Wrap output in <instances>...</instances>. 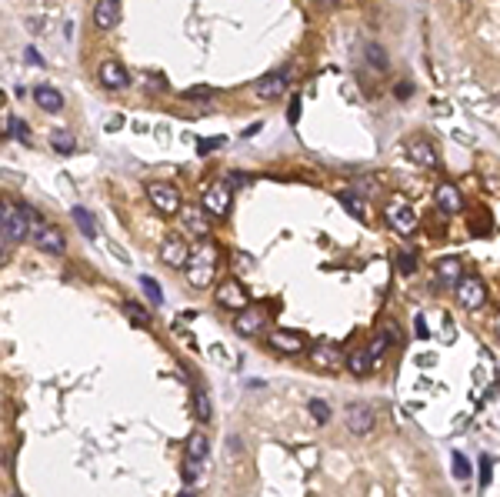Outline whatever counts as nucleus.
<instances>
[{"instance_id": "1", "label": "nucleus", "mask_w": 500, "mask_h": 497, "mask_svg": "<svg viewBox=\"0 0 500 497\" xmlns=\"http://www.w3.org/2000/svg\"><path fill=\"white\" fill-rule=\"evenodd\" d=\"M220 267V247L213 241H200L190 251V264H187V281L190 287H211Z\"/></svg>"}, {"instance_id": "2", "label": "nucleus", "mask_w": 500, "mask_h": 497, "mask_svg": "<svg viewBox=\"0 0 500 497\" xmlns=\"http://www.w3.org/2000/svg\"><path fill=\"white\" fill-rule=\"evenodd\" d=\"M0 214H3V247L24 241V237L31 234V221H27L24 207H10V204H3Z\"/></svg>"}, {"instance_id": "3", "label": "nucleus", "mask_w": 500, "mask_h": 497, "mask_svg": "<svg viewBox=\"0 0 500 497\" xmlns=\"http://www.w3.org/2000/svg\"><path fill=\"white\" fill-rule=\"evenodd\" d=\"M217 304L224 307V311H234V314H241L250 307V297H247V290L237 277H224L220 284H217Z\"/></svg>"}, {"instance_id": "4", "label": "nucleus", "mask_w": 500, "mask_h": 497, "mask_svg": "<svg viewBox=\"0 0 500 497\" xmlns=\"http://www.w3.org/2000/svg\"><path fill=\"white\" fill-rule=\"evenodd\" d=\"M230 200H234V187L227 184V177L224 181H213L207 191H204V197H200V207L207 214H213V217H224V214L230 211Z\"/></svg>"}, {"instance_id": "5", "label": "nucleus", "mask_w": 500, "mask_h": 497, "mask_svg": "<svg viewBox=\"0 0 500 497\" xmlns=\"http://www.w3.org/2000/svg\"><path fill=\"white\" fill-rule=\"evenodd\" d=\"M147 197H151V204H153V207H157L160 214H181V211H183L181 191H177L174 184H164V181L147 184Z\"/></svg>"}, {"instance_id": "6", "label": "nucleus", "mask_w": 500, "mask_h": 497, "mask_svg": "<svg viewBox=\"0 0 500 497\" xmlns=\"http://www.w3.org/2000/svg\"><path fill=\"white\" fill-rule=\"evenodd\" d=\"M457 301L464 304L467 311H480L487 304V287L484 281H477V277H464L460 284H457Z\"/></svg>"}, {"instance_id": "7", "label": "nucleus", "mask_w": 500, "mask_h": 497, "mask_svg": "<svg viewBox=\"0 0 500 497\" xmlns=\"http://www.w3.org/2000/svg\"><path fill=\"white\" fill-rule=\"evenodd\" d=\"M264 324H267V314H264V307H247L241 314L234 317V331L241 334V337H254V334L264 331Z\"/></svg>"}, {"instance_id": "8", "label": "nucleus", "mask_w": 500, "mask_h": 497, "mask_svg": "<svg viewBox=\"0 0 500 497\" xmlns=\"http://www.w3.org/2000/svg\"><path fill=\"white\" fill-rule=\"evenodd\" d=\"M387 224L394 227L397 234H414V227H417V214H414V207H407L404 200H394V204L387 207Z\"/></svg>"}, {"instance_id": "9", "label": "nucleus", "mask_w": 500, "mask_h": 497, "mask_svg": "<svg viewBox=\"0 0 500 497\" xmlns=\"http://www.w3.org/2000/svg\"><path fill=\"white\" fill-rule=\"evenodd\" d=\"M97 77H100V84H104L107 91H123V87L130 84V74H127V67H123L121 61H104L100 71H97Z\"/></svg>"}, {"instance_id": "10", "label": "nucleus", "mask_w": 500, "mask_h": 497, "mask_svg": "<svg viewBox=\"0 0 500 497\" xmlns=\"http://www.w3.org/2000/svg\"><path fill=\"white\" fill-rule=\"evenodd\" d=\"M33 244L47 251V254H67V241H63V234L57 230L54 224H44L33 230Z\"/></svg>"}, {"instance_id": "11", "label": "nucleus", "mask_w": 500, "mask_h": 497, "mask_svg": "<svg viewBox=\"0 0 500 497\" xmlns=\"http://www.w3.org/2000/svg\"><path fill=\"white\" fill-rule=\"evenodd\" d=\"M284 87H287V71H271V74H264L254 84V91H257L260 101H277L280 94H284Z\"/></svg>"}, {"instance_id": "12", "label": "nucleus", "mask_w": 500, "mask_h": 497, "mask_svg": "<svg viewBox=\"0 0 500 497\" xmlns=\"http://www.w3.org/2000/svg\"><path fill=\"white\" fill-rule=\"evenodd\" d=\"M93 24L100 31H114L121 24V0H97L93 3Z\"/></svg>"}, {"instance_id": "13", "label": "nucleus", "mask_w": 500, "mask_h": 497, "mask_svg": "<svg viewBox=\"0 0 500 497\" xmlns=\"http://www.w3.org/2000/svg\"><path fill=\"white\" fill-rule=\"evenodd\" d=\"M160 260L167 267H187L190 264V247L181 237H167L164 247H160Z\"/></svg>"}, {"instance_id": "14", "label": "nucleus", "mask_w": 500, "mask_h": 497, "mask_svg": "<svg viewBox=\"0 0 500 497\" xmlns=\"http://www.w3.org/2000/svg\"><path fill=\"white\" fill-rule=\"evenodd\" d=\"M347 431L350 434H370V431H374V410L367 404H350L347 407Z\"/></svg>"}, {"instance_id": "15", "label": "nucleus", "mask_w": 500, "mask_h": 497, "mask_svg": "<svg viewBox=\"0 0 500 497\" xmlns=\"http://www.w3.org/2000/svg\"><path fill=\"white\" fill-rule=\"evenodd\" d=\"M310 361L317 364V367H324V371H337V367L344 364V357H340L337 344H327V341H320V344L310 347Z\"/></svg>"}, {"instance_id": "16", "label": "nucleus", "mask_w": 500, "mask_h": 497, "mask_svg": "<svg viewBox=\"0 0 500 497\" xmlns=\"http://www.w3.org/2000/svg\"><path fill=\"white\" fill-rule=\"evenodd\" d=\"M437 207L444 214H460L464 211V197H460V191H457V184H450V181H444L437 187Z\"/></svg>"}, {"instance_id": "17", "label": "nucleus", "mask_w": 500, "mask_h": 497, "mask_svg": "<svg viewBox=\"0 0 500 497\" xmlns=\"http://www.w3.org/2000/svg\"><path fill=\"white\" fill-rule=\"evenodd\" d=\"M271 347L273 350H280V354H301L303 350V337L294 331H271Z\"/></svg>"}, {"instance_id": "18", "label": "nucleus", "mask_w": 500, "mask_h": 497, "mask_svg": "<svg viewBox=\"0 0 500 497\" xmlns=\"http://www.w3.org/2000/svg\"><path fill=\"white\" fill-rule=\"evenodd\" d=\"M407 157L421 167H437V154H434V144H430V140H410Z\"/></svg>"}, {"instance_id": "19", "label": "nucleus", "mask_w": 500, "mask_h": 497, "mask_svg": "<svg viewBox=\"0 0 500 497\" xmlns=\"http://www.w3.org/2000/svg\"><path fill=\"white\" fill-rule=\"evenodd\" d=\"M70 221H74L77 230H80L87 241H97V237H100V227H97V221H93V214L87 211V207H74V211H70Z\"/></svg>"}, {"instance_id": "20", "label": "nucleus", "mask_w": 500, "mask_h": 497, "mask_svg": "<svg viewBox=\"0 0 500 497\" xmlns=\"http://www.w3.org/2000/svg\"><path fill=\"white\" fill-rule=\"evenodd\" d=\"M437 277L444 281V284H460L467 274H464V264L457 260V257H444V260H437Z\"/></svg>"}, {"instance_id": "21", "label": "nucleus", "mask_w": 500, "mask_h": 497, "mask_svg": "<svg viewBox=\"0 0 500 497\" xmlns=\"http://www.w3.org/2000/svg\"><path fill=\"white\" fill-rule=\"evenodd\" d=\"M33 101H37V107L47 110V114L63 110V94L57 91V87H37V91H33Z\"/></svg>"}, {"instance_id": "22", "label": "nucleus", "mask_w": 500, "mask_h": 497, "mask_svg": "<svg viewBox=\"0 0 500 497\" xmlns=\"http://www.w3.org/2000/svg\"><path fill=\"white\" fill-rule=\"evenodd\" d=\"M181 217H183V227H187V230H194L197 237H207V230H211V221H207V214H200L197 207H183Z\"/></svg>"}, {"instance_id": "23", "label": "nucleus", "mask_w": 500, "mask_h": 497, "mask_svg": "<svg viewBox=\"0 0 500 497\" xmlns=\"http://www.w3.org/2000/svg\"><path fill=\"white\" fill-rule=\"evenodd\" d=\"M374 357H370V350H354L347 357V367H350V374L354 377H364V374H370V367H374Z\"/></svg>"}, {"instance_id": "24", "label": "nucleus", "mask_w": 500, "mask_h": 497, "mask_svg": "<svg viewBox=\"0 0 500 497\" xmlns=\"http://www.w3.org/2000/svg\"><path fill=\"white\" fill-rule=\"evenodd\" d=\"M123 314H127V320L134 324V327H151V311H144L140 304H134V301H123Z\"/></svg>"}, {"instance_id": "25", "label": "nucleus", "mask_w": 500, "mask_h": 497, "mask_svg": "<svg viewBox=\"0 0 500 497\" xmlns=\"http://www.w3.org/2000/svg\"><path fill=\"white\" fill-rule=\"evenodd\" d=\"M207 451H211V440L200 434V431L187 437V457H197V461H204V457H207Z\"/></svg>"}, {"instance_id": "26", "label": "nucleus", "mask_w": 500, "mask_h": 497, "mask_svg": "<svg viewBox=\"0 0 500 497\" xmlns=\"http://www.w3.org/2000/svg\"><path fill=\"white\" fill-rule=\"evenodd\" d=\"M364 57H367V64H370V67H374V71H387V50H384V47L380 44H367L364 47Z\"/></svg>"}, {"instance_id": "27", "label": "nucleus", "mask_w": 500, "mask_h": 497, "mask_svg": "<svg viewBox=\"0 0 500 497\" xmlns=\"http://www.w3.org/2000/svg\"><path fill=\"white\" fill-rule=\"evenodd\" d=\"M50 147L57 154H74L77 140H74V134H67V131H54V134H50Z\"/></svg>"}, {"instance_id": "28", "label": "nucleus", "mask_w": 500, "mask_h": 497, "mask_svg": "<svg viewBox=\"0 0 500 497\" xmlns=\"http://www.w3.org/2000/svg\"><path fill=\"white\" fill-rule=\"evenodd\" d=\"M337 200H340V207H344V211H347L350 217H357V221H364V217H367L364 204H357V200H354V194H350V191H340V194H337Z\"/></svg>"}, {"instance_id": "29", "label": "nucleus", "mask_w": 500, "mask_h": 497, "mask_svg": "<svg viewBox=\"0 0 500 497\" xmlns=\"http://www.w3.org/2000/svg\"><path fill=\"white\" fill-rule=\"evenodd\" d=\"M307 410H310L314 424H327V421H331V407H327V401H320V397H310V401H307Z\"/></svg>"}, {"instance_id": "30", "label": "nucleus", "mask_w": 500, "mask_h": 497, "mask_svg": "<svg viewBox=\"0 0 500 497\" xmlns=\"http://www.w3.org/2000/svg\"><path fill=\"white\" fill-rule=\"evenodd\" d=\"M194 414H197V421H211V397L204 387L194 391Z\"/></svg>"}, {"instance_id": "31", "label": "nucleus", "mask_w": 500, "mask_h": 497, "mask_svg": "<svg viewBox=\"0 0 500 497\" xmlns=\"http://www.w3.org/2000/svg\"><path fill=\"white\" fill-rule=\"evenodd\" d=\"M140 287H144V294L151 297V304H164V290H160V284H157L153 277H140Z\"/></svg>"}, {"instance_id": "32", "label": "nucleus", "mask_w": 500, "mask_h": 497, "mask_svg": "<svg viewBox=\"0 0 500 497\" xmlns=\"http://www.w3.org/2000/svg\"><path fill=\"white\" fill-rule=\"evenodd\" d=\"M397 271L400 274L417 271V254H414V251H400V254H397Z\"/></svg>"}, {"instance_id": "33", "label": "nucleus", "mask_w": 500, "mask_h": 497, "mask_svg": "<svg viewBox=\"0 0 500 497\" xmlns=\"http://www.w3.org/2000/svg\"><path fill=\"white\" fill-rule=\"evenodd\" d=\"M387 344H391V341H387V334L377 331V334H374V341H370V347H367V350H370V357H374V361H380V357H384V350H387Z\"/></svg>"}, {"instance_id": "34", "label": "nucleus", "mask_w": 500, "mask_h": 497, "mask_svg": "<svg viewBox=\"0 0 500 497\" xmlns=\"http://www.w3.org/2000/svg\"><path fill=\"white\" fill-rule=\"evenodd\" d=\"M224 144H227V137H204V140H197V154H211Z\"/></svg>"}, {"instance_id": "35", "label": "nucleus", "mask_w": 500, "mask_h": 497, "mask_svg": "<svg viewBox=\"0 0 500 497\" xmlns=\"http://www.w3.org/2000/svg\"><path fill=\"white\" fill-rule=\"evenodd\" d=\"M454 477L457 481H467L470 477V464H467V457H464V454H454Z\"/></svg>"}, {"instance_id": "36", "label": "nucleus", "mask_w": 500, "mask_h": 497, "mask_svg": "<svg viewBox=\"0 0 500 497\" xmlns=\"http://www.w3.org/2000/svg\"><path fill=\"white\" fill-rule=\"evenodd\" d=\"M197 474H200L197 457H187V461H183V481H197Z\"/></svg>"}, {"instance_id": "37", "label": "nucleus", "mask_w": 500, "mask_h": 497, "mask_svg": "<svg viewBox=\"0 0 500 497\" xmlns=\"http://www.w3.org/2000/svg\"><path fill=\"white\" fill-rule=\"evenodd\" d=\"M7 131H10L17 140H24V144H27V137H31V134H27V124H24V121H7Z\"/></svg>"}, {"instance_id": "38", "label": "nucleus", "mask_w": 500, "mask_h": 497, "mask_svg": "<svg viewBox=\"0 0 500 497\" xmlns=\"http://www.w3.org/2000/svg\"><path fill=\"white\" fill-rule=\"evenodd\" d=\"M380 331L387 334V341H391V344H400V327H397V320H387Z\"/></svg>"}, {"instance_id": "39", "label": "nucleus", "mask_w": 500, "mask_h": 497, "mask_svg": "<svg viewBox=\"0 0 500 497\" xmlns=\"http://www.w3.org/2000/svg\"><path fill=\"white\" fill-rule=\"evenodd\" d=\"M287 121H290V124L301 121V97H290V104H287Z\"/></svg>"}, {"instance_id": "40", "label": "nucleus", "mask_w": 500, "mask_h": 497, "mask_svg": "<svg viewBox=\"0 0 500 497\" xmlns=\"http://www.w3.org/2000/svg\"><path fill=\"white\" fill-rule=\"evenodd\" d=\"M211 94H213L211 87H190V91H183V97H187V101H197V97L200 101H207Z\"/></svg>"}, {"instance_id": "41", "label": "nucleus", "mask_w": 500, "mask_h": 497, "mask_svg": "<svg viewBox=\"0 0 500 497\" xmlns=\"http://www.w3.org/2000/svg\"><path fill=\"white\" fill-rule=\"evenodd\" d=\"M227 184H230V187H247V184H250V177H247V174H241V170H230Z\"/></svg>"}, {"instance_id": "42", "label": "nucleus", "mask_w": 500, "mask_h": 497, "mask_svg": "<svg viewBox=\"0 0 500 497\" xmlns=\"http://www.w3.org/2000/svg\"><path fill=\"white\" fill-rule=\"evenodd\" d=\"M490 484V457H480V487Z\"/></svg>"}, {"instance_id": "43", "label": "nucleus", "mask_w": 500, "mask_h": 497, "mask_svg": "<svg viewBox=\"0 0 500 497\" xmlns=\"http://www.w3.org/2000/svg\"><path fill=\"white\" fill-rule=\"evenodd\" d=\"M410 91H414V87H410L407 80H400V84L394 87V97H397V101H407V97H410Z\"/></svg>"}, {"instance_id": "44", "label": "nucleus", "mask_w": 500, "mask_h": 497, "mask_svg": "<svg viewBox=\"0 0 500 497\" xmlns=\"http://www.w3.org/2000/svg\"><path fill=\"white\" fill-rule=\"evenodd\" d=\"M417 337H421V341H427V337H430V331H427V320H424V317H417Z\"/></svg>"}, {"instance_id": "45", "label": "nucleus", "mask_w": 500, "mask_h": 497, "mask_svg": "<svg viewBox=\"0 0 500 497\" xmlns=\"http://www.w3.org/2000/svg\"><path fill=\"white\" fill-rule=\"evenodd\" d=\"M27 61H31V64H37V67H40V64H44V57H40V54H37L33 47H27Z\"/></svg>"}, {"instance_id": "46", "label": "nucleus", "mask_w": 500, "mask_h": 497, "mask_svg": "<svg viewBox=\"0 0 500 497\" xmlns=\"http://www.w3.org/2000/svg\"><path fill=\"white\" fill-rule=\"evenodd\" d=\"M314 3H320L324 10H333V0H314Z\"/></svg>"}, {"instance_id": "47", "label": "nucleus", "mask_w": 500, "mask_h": 497, "mask_svg": "<svg viewBox=\"0 0 500 497\" xmlns=\"http://www.w3.org/2000/svg\"><path fill=\"white\" fill-rule=\"evenodd\" d=\"M177 497H197V494H194V491H181V494H177Z\"/></svg>"}, {"instance_id": "48", "label": "nucleus", "mask_w": 500, "mask_h": 497, "mask_svg": "<svg viewBox=\"0 0 500 497\" xmlns=\"http://www.w3.org/2000/svg\"><path fill=\"white\" fill-rule=\"evenodd\" d=\"M10 497H20V494H10Z\"/></svg>"}]
</instances>
